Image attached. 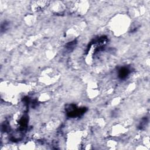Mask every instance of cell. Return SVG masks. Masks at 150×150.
<instances>
[{
    "instance_id": "7a4b0ae2",
    "label": "cell",
    "mask_w": 150,
    "mask_h": 150,
    "mask_svg": "<svg viewBox=\"0 0 150 150\" xmlns=\"http://www.w3.org/2000/svg\"><path fill=\"white\" fill-rule=\"evenodd\" d=\"M129 74V70L126 67H122L118 70V77L121 79H126Z\"/></svg>"
},
{
    "instance_id": "3957f363",
    "label": "cell",
    "mask_w": 150,
    "mask_h": 150,
    "mask_svg": "<svg viewBox=\"0 0 150 150\" xmlns=\"http://www.w3.org/2000/svg\"><path fill=\"white\" fill-rule=\"evenodd\" d=\"M147 121H148V120H147V118H143V119L142 120V121L140 122L139 125V129H143V128L146 125V124L147 123Z\"/></svg>"
},
{
    "instance_id": "6da1fadb",
    "label": "cell",
    "mask_w": 150,
    "mask_h": 150,
    "mask_svg": "<svg viewBox=\"0 0 150 150\" xmlns=\"http://www.w3.org/2000/svg\"><path fill=\"white\" fill-rule=\"evenodd\" d=\"M66 110L67 111V115L71 118L80 117L87 111V108L86 107L78 108L73 104L69 105L67 108H66Z\"/></svg>"
}]
</instances>
